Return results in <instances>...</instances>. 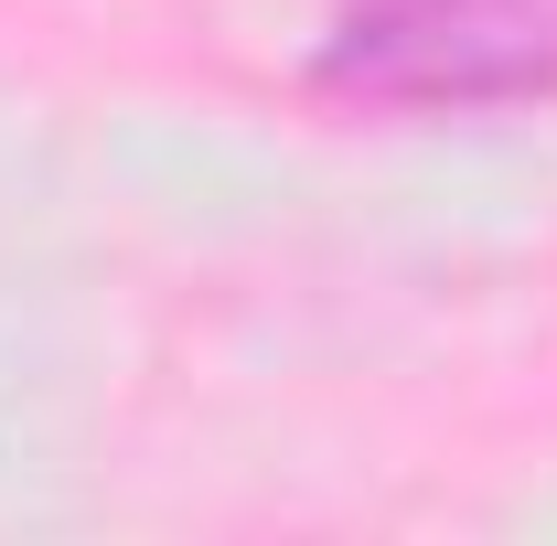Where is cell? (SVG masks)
<instances>
[{
  "label": "cell",
  "mask_w": 557,
  "mask_h": 546,
  "mask_svg": "<svg viewBox=\"0 0 557 546\" xmlns=\"http://www.w3.org/2000/svg\"><path fill=\"white\" fill-rule=\"evenodd\" d=\"M311 86L375 119H504L557 97V0H344Z\"/></svg>",
  "instance_id": "1"
}]
</instances>
